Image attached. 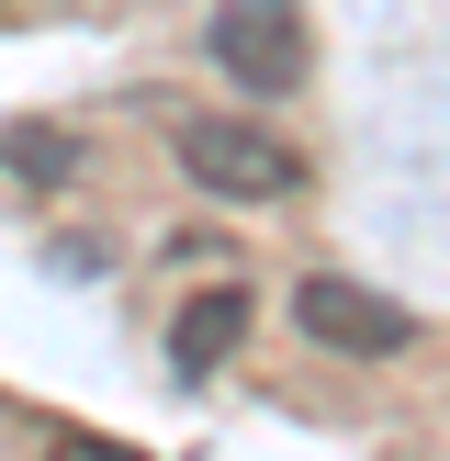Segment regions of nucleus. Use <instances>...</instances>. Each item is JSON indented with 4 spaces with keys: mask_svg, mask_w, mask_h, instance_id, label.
<instances>
[{
    "mask_svg": "<svg viewBox=\"0 0 450 461\" xmlns=\"http://www.w3.org/2000/svg\"><path fill=\"white\" fill-rule=\"evenodd\" d=\"M202 57H214L237 90H259V102H292V90L315 79L304 0H214V23H202Z\"/></svg>",
    "mask_w": 450,
    "mask_h": 461,
    "instance_id": "1",
    "label": "nucleus"
},
{
    "mask_svg": "<svg viewBox=\"0 0 450 461\" xmlns=\"http://www.w3.org/2000/svg\"><path fill=\"white\" fill-rule=\"evenodd\" d=\"M169 147H180V169H192L202 192H225V203H292V192H304V158H292L270 124H225V113H169Z\"/></svg>",
    "mask_w": 450,
    "mask_h": 461,
    "instance_id": "2",
    "label": "nucleus"
},
{
    "mask_svg": "<svg viewBox=\"0 0 450 461\" xmlns=\"http://www.w3.org/2000/svg\"><path fill=\"white\" fill-rule=\"evenodd\" d=\"M292 327H304L315 349L394 360L405 338H417V315H405V304H382V293H360V282H338V270H304V282H292Z\"/></svg>",
    "mask_w": 450,
    "mask_h": 461,
    "instance_id": "3",
    "label": "nucleus"
},
{
    "mask_svg": "<svg viewBox=\"0 0 450 461\" xmlns=\"http://www.w3.org/2000/svg\"><path fill=\"white\" fill-rule=\"evenodd\" d=\"M237 338H248V282H214V293H192V304L169 315V372H180V383H202L225 349H237Z\"/></svg>",
    "mask_w": 450,
    "mask_h": 461,
    "instance_id": "4",
    "label": "nucleus"
},
{
    "mask_svg": "<svg viewBox=\"0 0 450 461\" xmlns=\"http://www.w3.org/2000/svg\"><path fill=\"white\" fill-rule=\"evenodd\" d=\"M0 169H12V180H45V192H57V180L79 169V147H68V135H34V124H12V135H0Z\"/></svg>",
    "mask_w": 450,
    "mask_h": 461,
    "instance_id": "5",
    "label": "nucleus"
},
{
    "mask_svg": "<svg viewBox=\"0 0 450 461\" xmlns=\"http://www.w3.org/2000/svg\"><path fill=\"white\" fill-rule=\"evenodd\" d=\"M45 461H147V450L102 439V428H57V439H45Z\"/></svg>",
    "mask_w": 450,
    "mask_h": 461,
    "instance_id": "6",
    "label": "nucleus"
}]
</instances>
